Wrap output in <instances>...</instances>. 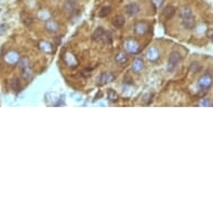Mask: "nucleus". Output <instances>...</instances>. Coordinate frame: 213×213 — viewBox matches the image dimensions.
I'll list each match as a JSON object with an SVG mask.
<instances>
[{"instance_id":"nucleus-1","label":"nucleus","mask_w":213,"mask_h":213,"mask_svg":"<svg viewBox=\"0 0 213 213\" xmlns=\"http://www.w3.org/2000/svg\"><path fill=\"white\" fill-rule=\"evenodd\" d=\"M180 16L182 19V25L185 29H193L195 27V19L192 13V10L188 7H183L180 11Z\"/></svg>"},{"instance_id":"nucleus-2","label":"nucleus","mask_w":213,"mask_h":213,"mask_svg":"<svg viewBox=\"0 0 213 213\" xmlns=\"http://www.w3.org/2000/svg\"><path fill=\"white\" fill-rule=\"evenodd\" d=\"M182 57L181 55L177 53V51H173L169 57V69L170 70H173L176 66L180 64Z\"/></svg>"},{"instance_id":"nucleus-3","label":"nucleus","mask_w":213,"mask_h":213,"mask_svg":"<svg viewBox=\"0 0 213 213\" xmlns=\"http://www.w3.org/2000/svg\"><path fill=\"white\" fill-rule=\"evenodd\" d=\"M108 34H107L103 28H97V30L93 34V40H95V41H100V40H103L104 43H106V37H108L107 36Z\"/></svg>"},{"instance_id":"nucleus-4","label":"nucleus","mask_w":213,"mask_h":213,"mask_svg":"<svg viewBox=\"0 0 213 213\" xmlns=\"http://www.w3.org/2000/svg\"><path fill=\"white\" fill-rule=\"evenodd\" d=\"M139 10H141V8L136 2H132V4L125 7V13L128 16H135V15H137L139 13Z\"/></svg>"},{"instance_id":"nucleus-5","label":"nucleus","mask_w":213,"mask_h":213,"mask_svg":"<svg viewBox=\"0 0 213 213\" xmlns=\"http://www.w3.org/2000/svg\"><path fill=\"white\" fill-rule=\"evenodd\" d=\"M176 9L174 8L173 6H165L163 8V10H162V13H163L164 17H166L167 19L172 18L173 16H174V13H175Z\"/></svg>"},{"instance_id":"nucleus-6","label":"nucleus","mask_w":213,"mask_h":213,"mask_svg":"<svg viewBox=\"0 0 213 213\" xmlns=\"http://www.w3.org/2000/svg\"><path fill=\"white\" fill-rule=\"evenodd\" d=\"M46 29L49 32H56L59 29V25H58V22L55 21V20H48L46 22Z\"/></svg>"},{"instance_id":"nucleus-7","label":"nucleus","mask_w":213,"mask_h":213,"mask_svg":"<svg viewBox=\"0 0 213 213\" xmlns=\"http://www.w3.org/2000/svg\"><path fill=\"white\" fill-rule=\"evenodd\" d=\"M64 7H65V10H67V11H74L77 8V1L76 0H66Z\"/></svg>"},{"instance_id":"nucleus-8","label":"nucleus","mask_w":213,"mask_h":213,"mask_svg":"<svg viewBox=\"0 0 213 213\" xmlns=\"http://www.w3.org/2000/svg\"><path fill=\"white\" fill-rule=\"evenodd\" d=\"M112 24H113L114 27H116V28H121L122 26H124V24H125V18H124L123 16H117L116 18L113 19Z\"/></svg>"},{"instance_id":"nucleus-9","label":"nucleus","mask_w":213,"mask_h":213,"mask_svg":"<svg viewBox=\"0 0 213 213\" xmlns=\"http://www.w3.org/2000/svg\"><path fill=\"white\" fill-rule=\"evenodd\" d=\"M200 85L203 88L209 87V86L211 85V77H210V75H209V74L204 75L203 77H202V78H201V79H200Z\"/></svg>"},{"instance_id":"nucleus-10","label":"nucleus","mask_w":213,"mask_h":213,"mask_svg":"<svg viewBox=\"0 0 213 213\" xmlns=\"http://www.w3.org/2000/svg\"><path fill=\"white\" fill-rule=\"evenodd\" d=\"M116 62L119 64V65H123V64H125L127 60H128V57H127V55L126 54H124V53H121V54H118L117 56H116Z\"/></svg>"},{"instance_id":"nucleus-11","label":"nucleus","mask_w":213,"mask_h":213,"mask_svg":"<svg viewBox=\"0 0 213 213\" xmlns=\"http://www.w3.org/2000/svg\"><path fill=\"white\" fill-rule=\"evenodd\" d=\"M111 9H112V8H111L109 6L103 7L99 11H98V16H99V17H106L107 15L111 13Z\"/></svg>"},{"instance_id":"nucleus-12","label":"nucleus","mask_w":213,"mask_h":213,"mask_svg":"<svg viewBox=\"0 0 213 213\" xmlns=\"http://www.w3.org/2000/svg\"><path fill=\"white\" fill-rule=\"evenodd\" d=\"M117 98H118L117 94L114 92L113 89H109V90H108V99L111 100V102H116Z\"/></svg>"},{"instance_id":"nucleus-13","label":"nucleus","mask_w":213,"mask_h":213,"mask_svg":"<svg viewBox=\"0 0 213 213\" xmlns=\"http://www.w3.org/2000/svg\"><path fill=\"white\" fill-rule=\"evenodd\" d=\"M207 37L210 38V39H211V40L213 41V30H210V32H209V34H207Z\"/></svg>"}]
</instances>
